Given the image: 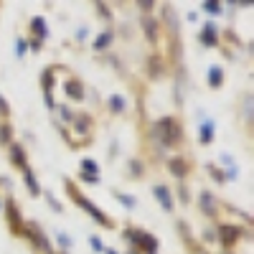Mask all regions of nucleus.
Segmentation results:
<instances>
[{
	"mask_svg": "<svg viewBox=\"0 0 254 254\" xmlns=\"http://www.w3.org/2000/svg\"><path fill=\"white\" fill-rule=\"evenodd\" d=\"M219 231L224 234V237H221V242H224V244H231V242H237V237H239V229H234V226H221Z\"/></svg>",
	"mask_w": 254,
	"mask_h": 254,
	"instance_id": "nucleus-13",
	"label": "nucleus"
},
{
	"mask_svg": "<svg viewBox=\"0 0 254 254\" xmlns=\"http://www.w3.org/2000/svg\"><path fill=\"white\" fill-rule=\"evenodd\" d=\"M10 160L18 165V168H26V158H23V147L20 145H10Z\"/></svg>",
	"mask_w": 254,
	"mask_h": 254,
	"instance_id": "nucleus-11",
	"label": "nucleus"
},
{
	"mask_svg": "<svg viewBox=\"0 0 254 254\" xmlns=\"http://www.w3.org/2000/svg\"><path fill=\"white\" fill-rule=\"evenodd\" d=\"M110 107H112V112H125L127 102H125L122 94H112V97H110Z\"/></svg>",
	"mask_w": 254,
	"mask_h": 254,
	"instance_id": "nucleus-15",
	"label": "nucleus"
},
{
	"mask_svg": "<svg viewBox=\"0 0 254 254\" xmlns=\"http://www.w3.org/2000/svg\"><path fill=\"white\" fill-rule=\"evenodd\" d=\"M69 193H71V198L76 201V206L87 211V214H89V216H92V219H94V221H97L99 226H112V221H110L107 216H104V211H102L99 206H94V203H92L89 198H84V196L79 193V190H76L74 186H69Z\"/></svg>",
	"mask_w": 254,
	"mask_h": 254,
	"instance_id": "nucleus-1",
	"label": "nucleus"
},
{
	"mask_svg": "<svg viewBox=\"0 0 254 254\" xmlns=\"http://www.w3.org/2000/svg\"><path fill=\"white\" fill-rule=\"evenodd\" d=\"M219 28L214 26V23H206L203 28H201V36H198V41H201V46H216V41H219V33H216Z\"/></svg>",
	"mask_w": 254,
	"mask_h": 254,
	"instance_id": "nucleus-6",
	"label": "nucleus"
},
{
	"mask_svg": "<svg viewBox=\"0 0 254 254\" xmlns=\"http://www.w3.org/2000/svg\"><path fill=\"white\" fill-rule=\"evenodd\" d=\"M41 46H44V41H38V38H33V41H31V49H33V51H38Z\"/></svg>",
	"mask_w": 254,
	"mask_h": 254,
	"instance_id": "nucleus-28",
	"label": "nucleus"
},
{
	"mask_svg": "<svg viewBox=\"0 0 254 254\" xmlns=\"http://www.w3.org/2000/svg\"><path fill=\"white\" fill-rule=\"evenodd\" d=\"M171 171H173L178 178H183V176H186V163H183L181 158H173V160H171Z\"/></svg>",
	"mask_w": 254,
	"mask_h": 254,
	"instance_id": "nucleus-16",
	"label": "nucleus"
},
{
	"mask_svg": "<svg viewBox=\"0 0 254 254\" xmlns=\"http://www.w3.org/2000/svg\"><path fill=\"white\" fill-rule=\"evenodd\" d=\"M66 94L71 99H84V87H81L76 79H71V81H66Z\"/></svg>",
	"mask_w": 254,
	"mask_h": 254,
	"instance_id": "nucleus-9",
	"label": "nucleus"
},
{
	"mask_svg": "<svg viewBox=\"0 0 254 254\" xmlns=\"http://www.w3.org/2000/svg\"><path fill=\"white\" fill-rule=\"evenodd\" d=\"M89 247H92L94 252H104V244H102L99 237H89Z\"/></svg>",
	"mask_w": 254,
	"mask_h": 254,
	"instance_id": "nucleus-22",
	"label": "nucleus"
},
{
	"mask_svg": "<svg viewBox=\"0 0 254 254\" xmlns=\"http://www.w3.org/2000/svg\"><path fill=\"white\" fill-rule=\"evenodd\" d=\"M10 132H13V130H10L8 125L0 127V142H3V145H8V142H10Z\"/></svg>",
	"mask_w": 254,
	"mask_h": 254,
	"instance_id": "nucleus-20",
	"label": "nucleus"
},
{
	"mask_svg": "<svg viewBox=\"0 0 254 254\" xmlns=\"http://www.w3.org/2000/svg\"><path fill=\"white\" fill-rule=\"evenodd\" d=\"M115 198H117V201H120V203H122L125 208H135V206H137V201H135V198L125 196V193H115Z\"/></svg>",
	"mask_w": 254,
	"mask_h": 254,
	"instance_id": "nucleus-18",
	"label": "nucleus"
},
{
	"mask_svg": "<svg viewBox=\"0 0 254 254\" xmlns=\"http://www.w3.org/2000/svg\"><path fill=\"white\" fill-rule=\"evenodd\" d=\"M87 122H89V117H79V120H76V127H79L81 132L87 130Z\"/></svg>",
	"mask_w": 254,
	"mask_h": 254,
	"instance_id": "nucleus-27",
	"label": "nucleus"
},
{
	"mask_svg": "<svg viewBox=\"0 0 254 254\" xmlns=\"http://www.w3.org/2000/svg\"><path fill=\"white\" fill-rule=\"evenodd\" d=\"M26 51H28V44H26L23 38H15V56H18V59H23Z\"/></svg>",
	"mask_w": 254,
	"mask_h": 254,
	"instance_id": "nucleus-19",
	"label": "nucleus"
},
{
	"mask_svg": "<svg viewBox=\"0 0 254 254\" xmlns=\"http://www.w3.org/2000/svg\"><path fill=\"white\" fill-rule=\"evenodd\" d=\"M23 178H26V186L31 188V196H38V193H41V186H38V181H36V176H33V171H31V168H26Z\"/></svg>",
	"mask_w": 254,
	"mask_h": 254,
	"instance_id": "nucleus-10",
	"label": "nucleus"
},
{
	"mask_svg": "<svg viewBox=\"0 0 254 254\" xmlns=\"http://www.w3.org/2000/svg\"><path fill=\"white\" fill-rule=\"evenodd\" d=\"M8 221H13L18 226V211H15V206H8Z\"/></svg>",
	"mask_w": 254,
	"mask_h": 254,
	"instance_id": "nucleus-24",
	"label": "nucleus"
},
{
	"mask_svg": "<svg viewBox=\"0 0 254 254\" xmlns=\"http://www.w3.org/2000/svg\"><path fill=\"white\" fill-rule=\"evenodd\" d=\"M208 84L211 87H221L224 84V69L221 66H211L208 69Z\"/></svg>",
	"mask_w": 254,
	"mask_h": 254,
	"instance_id": "nucleus-8",
	"label": "nucleus"
},
{
	"mask_svg": "<svg viewBox=\"0 0 254 254\" xmlns=\"http://www.w3.org/2000/svg\"><path fill=\"white\" fill-rule=\"evenodd\" d=\"M226 178H229V181H237V178H239V168H237V165H229Z\"/></svg>",
	"mask_w": 254,
	"mask_h": 254,
	"instance_id": "nucleus-23",
	"label": "nucleus"
},
{
	"mask_svg": "<svg viewBox=\"0 0 254 254\" xmlns=\"http://www.w3.org/2000/svg\"><path fill=\"white\" fill-rule=\"evenodd\" d=\"M110 44H112V31H104V33L94 41V51H104Z\"/></svg>",
	"mask_w": 254,
	"mask_h": 254,
	"instance_id": "nucleus-14",
	"label": "nucleus"
},
{
	"mask_svg": "<svg viewBox=\"0 0 254 254\" xmlns=\"http://www.w3.org/2000/svg\"><path fill=\"white\" fill-rule=\"evenodd\" d=\"M203 10L211 13V15H219V13H221V3H219V0H206V3H203Z\"/></svg>",
	"mask_w": 254,
	"mask_h": 254,
	"instance_id": "nucleus-17",
	"label": "nucleus"
},
{
	"mask_svg": "<svg viewBox=\"0 0 254 254\" xmlns=\"http://www.w3.org/2000/svg\"><path fill=\"white\" fill-rule=\"evenodd\" d=\"M81 178L87 183H99V165H97V160H92V158L81 160Z\"/></svg>",
	"mask_w": 254,
	"mask_h": 254,
	"instance_id": "nucleus-4",
	"label": "nucleus"
},
{
	"mask_svg": "<svg viewBox=\"0 0 254 254\" xmlns=\"http://www.w3.org/2000/svg\"><path fill=\"white\" fill-rule=\"evenodd\" d=\"M130 254H132V252H130Z\"/></svg>",
	"mask_w": 254,
	"mask_h": 254,
	"instance_id": "nucleus-31",
	"label": "nucleus"
},
{
	"mask_svg": "<svg viewBox=\"0 0 254 254\" xmlns=\"http://www.w3.org/2000/svg\"><path fill=\"white\" fill-rule=\"evenodd\" d=\"M56 239H59V244H61L64 249H69V247L74 244V242H71V239H69L66 234H64V231H59V234H56Z\"/></svg>",
	"mask_w": 254,
	"mask_h": 254,
	"instance_id": "nucleus-21",
	"label": "nucleus"
},
{
	"mask_svg": "<svg viewBox=\"0 0 254 254\" xmlns=\"http://www.w3.org/2000/svg\"><path fill=\"white\" fill-rule=\"evenodd\" d=\"M46 198H49V203H51V206H54L56 211H61V203H59V198H56V196H51V193H46Z\"/></svg>",
	"mask_w": 254,
	"mask_h": 254,
	"instance_id": "nucleus-26",
	"label": "nucleus"
},
{
	"mask_svg": "<svg viewBox=\"0 0 254 254\" xmlns=\"http://www.w3.org/2000/svg\"><path fill=\"white\" fill-rule=\"evenodd\" d=\"M0 208H3V203H0Z\"/></svg>",
	"mask_w": 254,
	"mask_h": 254,
	"instance_id": "nucleus-30",
	"label": "nucleus"
},
{
	"mask_svg": "<svg viewBox=\"0 0 254 254\" xmlns=\"http://www.w3.org/2000/svg\"><path fill=\"white\" fill-rule=\"evenodd\" d=\"M0 115H3V117H5V115H10V107L5 104V99H3V97H0Z\"/></svg>",
	"mask_w": 254,
	"mask_h": 254,
	"instance_id": "nucleus-25",
	"label": "nucleus"
},
{
	"mask_svg": "<svg viewBox=\"0 0 254 254\" xmlns=\"http://www.w3.org/2000/svg\"><path fill=\"white\" fill-rule=\"evenodd\" d=\"M153 196L158 198V203L163 206V211L171 214V211H173V193H171V190H168L165 186H155L153 188Z\"/></svg>",
	"mask_w": 254,
	"mask_h": 254,
	"instance_id": "nucleus-5",
	"label": "nucleus"
},
{
	"mask_svg": "<svg viewBox=\"0 0 254 254\" xmlns=\"http://www.w3.org/2000/svg\"><path fill=\"white\" fill-rule=\"evenodd\" d=\"M198 120H201V135H198V140H201V145H208L211 140H214V135H216V122L214 120H208L203 112L198 115Z\"/></svg>",
	"mask_w": 254,
	"mask_h": 254,
	"instance_id": "nucleus-3",
	"label": "nucleus"
},
{
	"mask_svg": "<svg viewBox=\"0 0 254 254\" xmlns=\"http://www.w3.org/2000/svg\"><path fill=\"white\" fill-rule=\"evenodd\" d=\"M201 208H203V214H206V216L214 214V208H216L214 196H211V193H201Z\"/></svg>",
	"mask_w": 254,
	"mask_h": 254,
	"instance_id": "nucleus-12",
	"label": "nucleus"
},
{
	"mask_svg": "<svg viewBox=\"0 0 254 254\" xmlns=\"http://www.w3.org/2000/svg\"><path fill=\"white\" fill-rule=\"evenodd\" d=\"M104 254H120V252H115V249H104Z\"/></svg>",
	"mask_w": 254,
	"mask_h": 254,
	"instance_id": "nucleus-29",
	"label": "nucleus"
},
{
	"mask_svg": "<svg viewBox=\"0 0 254 254\" xmlns=\"http://www.w3.org/2000/svg\"><path fill=\"white\" fill-rule=\"evenodd\" d=\"M125 239L130 242V244H135V247H140L145 254H158V242H155L153 234H147V231L127 229V231H125Z\"/></svg>",
	"mask_w": 254,
	"mask_h": 254,
	"instance_id": "nucleus-2",
	"label": "nucleus"
},
{
	"mask_svg": "<svg viewBox=\"0 0 254 254\" xmlns=\"http://www.w3.org/2000/svg\"><path fill=\"white\" fill-rule=\"evenodd\" d=\"M31 28H33V33H36V38H38V41H44V38L49 36V28H46V20L41 18V15L31 18Z\"/></svg>",
	"mask_w": 254,
	"mask_h": 254,
	"instance_id": "nucleus-7",
	"label": "nucleus"
}]
</instances>
